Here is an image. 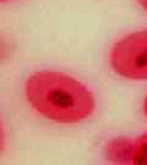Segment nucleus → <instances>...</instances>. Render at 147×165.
<instances>
[{
  "instance_id": "nucleus-1",
  "label": "nucleus",
  "mask_w": 147,
  "mask_h": 165,
  "mask_svg": "<svg viewBox=\"0 0 147 165\" xmlns=\"http://www.w3.org/2000/svg\"><path fill=\"white\" fill-rule=\"evenodd\" d=\"M25 94L38 114L59 124H79L96 109V99L87 87L58 71L32 73L25 83Z\"/></svg>"
},
{
  "instance_id": "nucleus-2",
  "label": "nucleus",
  "mask_w": 147,
  "mask_h": 165,
  "mask_svg": "<svg viewBox=\"0 0 147 165\" xmlns=\"http://www.w3.org/2000/svg\"><path fill=\"white\" fill-rule=\"evenodd\" d=\"M110 67L128 80H147V29L126 34L113 45L109 54Z\"/></svg>"
},
{
  "instance_id": "nucleus-3",
  "label": "nucleus",
  "mask_w": 147,
  "mask_h": 165,
  "mask_svg": "<svg viewBox=\"0 0 147 165\" xmlns=\"http://www.w3.org/2000/svg\"><path fill=\"white\" fill-rule=\"evenodd\" d=\"M134 141L126 137H116L108 142L106 147L107 159L118 164H128L132 160Z\"/></svg>"
},
{
  "instance_id": "nucleus-4",
  "label": "nucleus",
  "mask_w": 147,
  "mask_h": 165,
  "mask_svg": "<svg viewBox=\"0 0 147 165\" xmlns=\"http://www.w3.org/2000/svg\"><path fill=\"white\" fill-rule=\"evenodd\" d=\"M131 164L147 165V132L134 141V152Z\"/></svg>"
},
{
  "instance_id": "nucleus-5",
  "label": "nucleus",
  "mask_w": 147,
  "mask_h": 165,
  "mask_svg": "<svg viewBox=\"0 0 147 165\" xmlns=\"http://www.w3.org/2000/svg\"><path fill=\"white\" fill-rule=\"evenodd\" d=\"M4 148H5V131H4V126L1 120H0V154H1Z\"/></svg>"
},
{
  "instance_id": "nucleus-6",
  "label": "nucleus",
  "mask_w": 147,
  "mask_h": 165,
  "mask_svg": "<svg viewBox=\"0 0 147 165\" xmlns=\"http://www.w3.org/2000/svg\"><path fill=\"white\" fill-rule=\"evenodd\" d=\"M137 1H139L140 5H141V6L144 7L145 10L147 11V0H137Z\"/></svg>"
},
{
  "instance_id": "nucleus-7",
  "label": "nucleus",
  "mask_w": 147,
  "mask_h": 165,
  "mask_svg": "<svg viewBox=\"0 0 147 165\" xmlns=\"http://www.w3.org/2000/svg\"><path fill=\"white\" fill-rule=\"evenodd\" d=\"M144 112H145V116L147 118V95L145 97V100H144Z\"/></svg>"
},
{
  "instance_id": "nucleus-8",
  "label": "nucleus",
  "mask_w": 147,
  "mask_h": 165,
  "mask_svg": "<svg viewBox=\"0 0 147 165\" xmlns=\"http://www.w3.org/2000/svg\"><path fill=\"white\" fill-rule=\"evenodd\" d=\"M5 1H9V0H0V3H5Z\"/></svg>"
}]
</instances>
